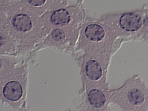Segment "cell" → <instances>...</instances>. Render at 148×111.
<instances>
[{"label":"cell","instance_id":"1","mask_svg":"<svg viewBox=\"0 0 148 111\" xmlns=\"http://www.w3.org/2000/svg\"><path fill=\"white\" fill-rule=\"evenodd\" d=\"M119 23L122 29L129 32L135 31L142 26L141 17L133 13L123 14L120 19Z\"/></svg>","mask_w":148,"mask_h":111},{"label":"cell","instance_id":"2","mask_svg":"<svg viewBox=\"0 0 148 111\" xmlns=\"http://www.w3.org/2000/svg\"><path fill=\"white\" fill-rule=\"evenodd\" d=\"M3 93L5 98L8 99L11 101H17L23 96L22 85L19 82L16 81L9 82L4 87Z\"/></svg>","mask_w":148,"mask_h":111},{"label":"cell","instance_id":"3","mask_svg":"<svg viewBox=\"0 0 148 111\" xmlns=\"http://www.w3.org/2000/svg\"><path fill=\"white\" fill-rule=\"evenodd\" d=\"M85 34L88 40L92 41L99 42L104 38L105 32L101 26L96 24H92L86 27Z\"/></svg>","mask_w":148,"mask_h":111},{"label":"cell","instance_id":"4","mask_svg":"<svg viewBox=\"0 0 148 111\" xmlns=\"http://www.w3.org/2000/svg\"><path fill=\"white\" fill-rule=\"evenodd\" d=\"M85 69L86 74L90 80L98 81L102 77V67L97 61H88L86 64Z\"/></svg>","mask_w":148,"mask_h":111},{"label":"cell","instance_id":"5","mask_svg":"<svg viewBox=\"0 0 148 111\" xmlns=\"http://www.w3.org/2000/svg\"><path fill=\"white\" fill-rule=\"evenodd\" d=\"M88 99L91 105L97 108H100L104 105L106 101L104 94L97 89L92 90L90 91Z\"/></svg>","mask_w":148,"mask_h":111},{"label":"cell","instance_id":"6","mask_svg":"<svg viewBox=\"0 0 148 111\" xmlns=\"http://www.w3.org/2000/svg\"><path fill=\"white\" fill-rule=\"evenodd\" d=\"M70 20L69 13L64 9L54 11L51 15V22L55 25H62L68 23Z\"/></svg>","mask_w":148,"mask_h":111},{"label":"cell","instance_id":"7","mask_svg":"<svg viewBox=\"0 0 148 111\" xmlns=\"http://www.w3.org/2000/svg\"><path fill=\"white\" fill-rule=\"evenodd\" d=\"M13 24L16 29L23 32L29 30L32 27L31 21L24 14H19L14 17Z\"/></svg>","mask_w":148,"mask_h":111},{"label":"cell","instance_id":"8","mask_svg":"<svg viewBox=\"0 0 148 111\" xmlns=\"http://www.w3.org/2000/svg\"><path fill=\"white\" fill-rule=\"evenodd\" d=\"M128 97L131 103L135 105L140 104L143 101V94L137 90H133L129 92Z\"/></svg>","mask_w":148,"mask_h":111},{"label":"cell","instance_id":"9","mask_svg":"<svg viewBox=\"0 0 148 111\" xmlns=\"http://www.w3.org/2000/svg\"><path fill=\"white\" fill-rule=\"evenodd\" d=\"M28 4L34 7H40L45 5L47 0H26Z\"/></svg>","mask_w":148,"mask_h":111}]
</instances>
